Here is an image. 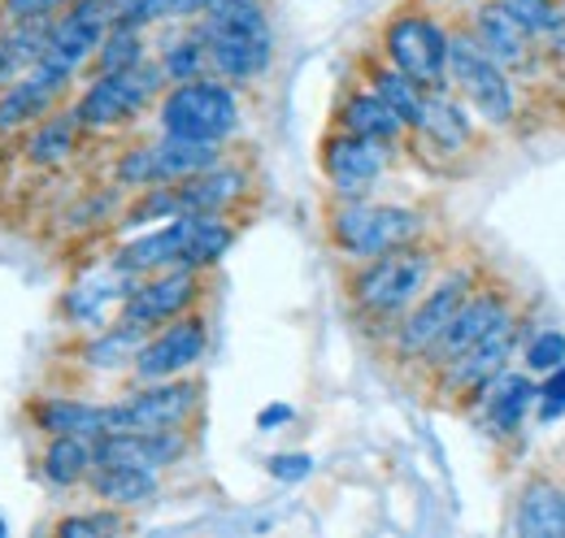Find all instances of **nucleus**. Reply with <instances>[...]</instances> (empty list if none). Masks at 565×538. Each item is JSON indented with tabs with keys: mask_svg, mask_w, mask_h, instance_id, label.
<instances>
[{
	"mask_svg": "<svg viewBox=\"0 0 565 538\" xmlns=\"http://www.w3.org/2000/svg\"><path fill=\"white\" fill-rule=\"evenodd\" d=\"M71 0H0V13L9 22H35V18H53L57 9H66Z\"/></svg>",
	"mask_w": 565,
	"mask_h": 538,
	"instance_id": "obj_34",
	"label": "nucleus"
},
{
	"mask_svg": "<svg viewBox=\"0 0 565 538\" xmlns=\"http://www.w3.org/2000/svg\"><path fill=\"white\" fill-rule=\"evenodd\" d=\"M414 131H423L430 143H439V148H448V152L461 148V143H470V122H466V114L444 96V87L423 92V109H418Z\"/></svg>",
	"mask_w": 565,
	"mask_h": 538,
	"instance_id": "obj_24",
	"label": "nucleus"
},
{
	"mask_svg": "<svg viewBox=\"0 0 565 538\" xmlns=\"http://www.w3.org/2000/svg\"><path fill=\"white\" fill-rule=\"evenodd\" d=\"M0 535H4V521H0Z\"/></svg>",
	"mask_w": 565,
	"mask_h": 538,
	"instance_id": "obj_39",
	"label": "nucleus"
},
{
	"mask_svg": "<svg viewBox=\"0 0 565 538\" xmlns=\"http://www.w3.org/2000/svg\"><path fill=\"white\" fill-rule=\"evenodd\" d=\"M157 122H161V134H174V139L222 143L239 127V100L217 78H183L161 96Z\"/></svg>",
	"mask_w": 565,
	"mask_h": 538,
	"instance_id": "obj_4",
	"label": "nucleus"
},
{
	"mask_svg": "<svg viewBox=\"0 0 565 538\" xmlns=\"http://www.w3.org/2000/svg\"><path fill=\"white\" fill-rule=\"evenodd\" d=\"M383 57L423 92L448 83V31L426 13H396L383 26Z\"/></svg>",
	"mask_w": 565,
	"mask_h": 538,
	"instance_id": "obj_6",
	"label": "nucleus"
},
{
	"mask_svg": "<svg viewBox=\"0 0 565 538\" xmlns=\"http://www.w3.org/2000/svg\"><path fill=\"white\" fill-rule=\"evenodd\" d=\"M244 187H248L244 170H231V165H222V161H217L213 170H205V174H192V179H183V183H170L179 213H222L226 204L239 201Z\"/></svg>",
	"mask_w": 565,
	"mask_h": 538,
	"instance_id": "obj_20",
	"label": "nucleus"
},
{
	"mask_svg": "<svg viewBox=\"0 0 565 538\" xmlns=\"http://www.w3.org/2000/svg\"><path fill=\"white\" fill-rule=\"evenodd\" d=\"M57 535H87V538H96V535H118V530H127V517H122V508H100V513H83V517H62L57 526H53Z\"/></svg>",
	"mask_w": 565,
	"mask_h": 538,
	"instance_id": "obj_32",
	"label": "nucleus"
},
{
	"mask_svg": "<svg viewBox=\"0 0 565 538\" xmlns=\"http://www.w3.org/2000/svg\"><path fill=\"white\" fill-rule=\"evenodd\" d=\"M423 213L405 208V204H374V201H340L327 217V235L331 244L353 257V261H370L379 252H392L401 244L423 239Z\"/></svg>",
	"mask_w": 565,
	"mask_h": 538,
	"instance_id": "obj_3",
	"label": "nucleus"
},
{
	"mask_svg": "<svg viewBox=\"0 0 565 538\" xmlns=\"http://www.w3.org/2000/svg\"><path fill=\"white\" fill-rule=\"evenodd\" d=\"M213 0H166V18H192V13H205Z\"/></svg>",
	"mask_w": 565,
	"mask_h": 538,
	"instance_id": "obj_37",
	"label": "nucleus"
},
{
	"mask_svg": "<svg viewBox=\"0 0 565 538\" xmlns=\"http://www.w3.org/2000/svg\"><path fill=\"white\" fill-rule=\"evenodd\" d=\"M83 482L109 508H140L157 495V470L127 465V461H96Z\"/></svg>",
	"mask_w": 565,
	"mask_h": 538,
	"instance_id": "obj_18",
	"label": "nucleus"
},
{
	"mask_svg": "<svg viewBox=\"0 0 565 538\" xmlns=\"http://www.w3.org/2000/svg\"><path fill=\"white\" fill-rule=\"evenodd\" d=\"M205 347H210V322L201 313H183V318L166 322L157 335L143 338L131 369L140 383H166V378H179L192 365H201Z\"/></svg>",
	"mask_w": 565,
	"mask_h": 538,
	"instance_id": "obj_11",
	"label": "nucleus"
},
{
	"mask_svg": "<svg viewBox=\"0 0 565 538\" xmlns=\"http://www.w3.org/2000/svg\"><path fill=\"white\" fill-rule=\"evenodd\" d=\"M565 361V335L562 331H544V335L531 338V347H526V365L535 369V374H548V369H557Z\"/></svg>",
	"mask_w": 565,
	"mask_h": 538,
	"instance_id": "obj_33",
	"label": "nucleus"
},
{
	"mask_svg": "<svg viewBox=\"0 0 565 538\" xmlns=\"http://www.w3.org/2000/svg\"><path fill=\"white\" fill-rule=\"evenodd\" d=\"M387 157L392 152L379 139L335 131L322 143V174H327V183L335 187L340 201H361V196H370V187L387 170Z\"/></svg>",
	"mask_w": 565,
	"mask_h": 538,
	"instance_id": "obj_14",
	"label": "nucleus"
},
{
	"mask_svg": "<svg viewBox=\"0 0 565 538\" xmlns=\"http://www.w3.org/2000/svg\"><path fill=\"white\" fill-rule=\"evenodd\" d=\"M161 66H131V69H114V74H96L87 83V92L78 96L74 105V122L78 131H114L122 122H131L143 105L157 96L161 87Z\"/></svg>",
	"mask_w": 565,
	"mask_h": 538,
	"instance_id": "obj_5",
	"label": "nucleus"
},
{
	"mask_svg": "<svg viewBox=\"0 0 565 538\" xmlns=\"http://www.w3.org/2000/svg\"><path fill=\"white\" fill-rule=\"evenodd\" d=\"M509 313H513V295H509V287H479V282H475V291L461 300V309L452 313L448 331L435 338V347L426 352L423 361L430 365V369L448 365L457 352H466L475 338H483L495 322L509 318Z\"/></svg>",
	"mask_w": 565,
	"mask_h": 538,
	"instance_id": "obj_15",
	"label": "nucleus"
},
{
	"mask_svg": "<svg viewBox=\"0 0 565 538\" xmlns=\"http://www.w3.org/2000/svg\"><path fill=\"white\" fill-rule=\"evenodd\" d=\"M430 269H435V248H426L418 239L401 244L392 252L361 261V269L349 278V300L365 322H396L426 291Z\"/></svg>",
	"mask_w": 565,
	"mask_h": 538,
	"instance_id": "obj_1",
	"label": "nucleus"
},
{
	"mask_svg": "<svg viewBox=\"0 0 565 538\" xmlns=\"http://www.w3.org/2000/svg\"><path fill=\"white\" fill-rule=\"evenodd\" d=\"M205 62H210L205 40H201V35H188V40H179V44L161 57V74L174 78V83H183V78H201Z\"/></svg>",
	"mask_w": 565,
	"mask_h": 538,
	"instance_id": "obj_30",
	"label": "nucleus"
},
{
	"mask_svg": "<svg viewBox=\"0 0 565 538\" xmlns=\"http://www.w3.org/2000/svg\"><path fill=\"white\" fill-rule=\"evenodd\" d=\"M518 530H522V535H531V538L565 535V491L548 486V482H535V486L522 495Z\"/></svg>",
	"mask_w": 565,
	"mask_h": 538,
	"instance_id": "obj_25",
	"label": "nucleus"
},
{
	"mask_svg": "<svg viewBox=\"0 0 565 538\" xmlns=\"http://www.w3.org/2000/svg\"><path fill=\"white\" fill-rule=\"evenodd\" d=\"M26 417L35 421L40 434H87V439L109 434V404L100 400H62V396L31 400Z\"/></svg>",
	"mask_w": 565,
	"mask_h": 538,
	"instance_id": "obj_17",
	"label": "nucleus"
},
{
	"mask_svg": "<svg viewBox=\"0 0 565 538\" xmlns=\"http://www.w3.org/2000/svg\"><path fill=\"white\" fill-rule=\"evenodd\" d=\"M475 40L479 49L492 57L495 66H526V53H531V35L522 31V22L504 9V4H479L475 9Z\"/></svg>",
	"mask_w": 565,
	"mask_h": 538,
	"instance_id": "obj_19",
	"label": "nucleus"
},
{
	"mask_svg": "<svg viewBox=\"0 0 565 538\" xmlns=\"http://www.w3.org/2000/svg\"><path fill=\"white\" fill-rule=\"evenodd\" d=\"M62 92H66V78L44 74L35 66L26 69L22 78H9L4 92H0V134H13L22 127H31V122H40L57 105Z\"/></svg>",
	"mask_w": 565,
	"mask_h": 538,
	"instance_id": "obj_16",
	"label": "nucleus"
},
{
	"mask_svg": "<svg viewBox=\"0 0 565 538\" xmlns=\"http://www.w3.org/2000/svg\"><path fill=\"white\" fill-rule=\"evenodd\" d=\"M335 122H340V131L365 134V139H379V143H392V139L405 134L401 114L387 109L374 92H349L344 105H340V114H335Z\"/></svg>",
	"mask_w": 565,
	"mask_h": 538,
	"instance_id": "obj_23",
	"label": "nucleus"
},
{
	"mask_svg": "<svg viewBox=\"0 0 565 538\" xmlns=\"http://www.w3.org/2000/svg\"><path fill=\"white\" fill-rule=\"evenodd\" d=\"M196 300H201V269H157L152 278H143L140 287H131V295L122 304V322H131L140 331H157V326L192 313Z\"/></svg>",
	"mask_w": 565,
	"mask_h": 538,
	"instance_id": "obj_12",
	"label": "nucleus"
},
{
	"mask_svg": "<svg viewBox=\"0 0 565 538\" xmlns=\"http://www.w3.org/2000/svg\"><path fill=\"white\" fill-rule=\"evenodd\" d=\"M309 470H313V461L305 452H296V456H270V473L279 482H300V477H309Z\"/></svg>",
	"mask_w": 565,
	"mask_h": 538,
	"instance_id": "obj_36",
	"label": "nucleus"
},
{
	"mask_svg": "<svg viewBox=\"0 0 565 538\" xmlns=\"http://www.w3.org/2000/svg\"><path fill=\"white\" fill-rule=\"evenodd\" d=\"M282 421H291V408H287V404H275V408L257 412V426H262V430H270V426H282Z\"/></svg>",
	"mask_w": 565,
	"mask_h": 538,
	"instance_id": "obj_38",
	"label": "nucleus"
},
{
	"mask_svg": "<svg viewBox=\"0 0 565 538\" xmlns=\"http://www.w3.org/2000/svg\"><path fill=\"white\" fill-rule=\"evenodd\" d=\"M448 78L483 122L504 127L513 118V87H509L504 69L479 49L475 35H461V31L448 35Z\"/></svg>",
	"mask_w": 565,
	"mask_h": 538,
	"instance_id": "obj_7",
	"label": "nucleus"
},
{
	"mask_svg": "<svg viewBox=\"0 0 565 538\" xmlns=\"http://www.w3.org/2000/svg\"><path fill=\"white\" fill-rule=\"evenodd\" d=\"M370 92H374V96H379L387 109H396L405 127H414V122H418V109H423V87H418L414 78H405L396 66H387V62L370 66Z\"/></svg>",
	"mask_w": 565,
	"mask_h": 538,
	"instance_id": "obj_26",
	"label": "nucleus"
},
{
	"mask_svg": "<svg viewBox=\"0 0 565 538\" xmlns=\"http://www.w3.org/2000/svg\"><path fill=\"white\" fill-rule=\"evenodd\" d=\"M513 343H518V318H500L492 331L483 338H475L466 352H457L448 365H439V396L444 400H466L475 396L483 383H492L495 374L509 365L513 356Z\"/></svg>",
	"mask_w": 565,
	"mask_h": 538,
	"instance_id": "obj_13",
	"label": "nucleus"
},
{
	"mask_svg": "<svg viewBox=\"0 0 565 538\" xmlns=\"http://www.w3.org/2000/svg\"><path fill=\"white\" fill-rule=\"evenodd\" d=\"M92 465H96V439H87V434H49V443H44V452L35 461L40 477L53 491L78 486Z\"/></svg>",
	"mask_w": 565,
	"mask_h": 538,
	"instance_id": "obj_21",
	"label": "nucleus"
},
{
	"mask_svg": "<svg viewBox=\"0 0 565 538\" xmlns=\"http://www.w3.org/2000/svg\"><path fill=\"white\" fill-rule=\"evenodd\" d=\"M143 343V331L140 326H131V322H122L118 331H105V335L96 338L92 347H87V361H96L100 369H118L122 361L131 365L136 361V352H140Z\"/></svg>",
	"mask_w": 565,
	"mask_h": 538,
	"instance_id": "obj_29",
	"label": "nucleus"
},
{
	"mask_svg": "<svg viewBox=\"0 0 565 538\" xmlns=\"http://www.w3.org/2000/svg\"><path fill=\"white\" fill-rule=\"evenodd\" d=\"M495 4H504L522 22L526 35H553L562 26V13H557L553 0H495Z\"/></svg>",
	"mask_w": 565,
	"mask_h": 538,
	"instance_id": "obj_31",
	"label": "nucleus"
},
{
	"mask_svg": "<svg viewBox=\"0 0 565 538\" xmlns=\"http://www.w3.org/2000/svg\"><path fill=\"white\" fill-rule=\"evenodd\" d=\"M201 404V383L166 378V383H143L140 391L109 400V434L114 430H161V426H183Z\"/></svg>",
	"mask_w": 565,
	"mask_h": 538,
	"instance_id": "obj_9",
	"label": "nucleus"
},
{
	"mask_svg": "<svg viewBox=\"0 0 565 538\" xmlns=\"http://www.w3.org/2000/svg\"><path fill=\"white\" fill-rule=\"evenodd\" d=\"M143 62V40L131 26H109L100 49H96V74H114V69H131Z\"/></svg>",
	"mask_w": 565,
	"mask_h": 538,
	"instance_id": "obj_28",
	"label": "nucleus"
},
{
	"mask_svg": "<svg viewBox=\"0 0 565 538\" xmlns=\"http://www.w3.org/2000/svg\"><path fill=\"white\" fill-rule=\"evenodd\" d=\"M74 139H78V122H74V114L44 118V122L35 127V134H31V143H26V157H31L35 165H53V161L71 157Z\"/></svg>",
	"mask_w": 565,
	"mask_h": 538,
	"instance_id": "obj_27",
	"label": "nucleus"
},
{
	"mask_svg": "<svg viewBox=\"0 0 565 538\" xmlns=\"http://www.w3.org/2000/svg\"><path fill=\"white\" fill-rule=\"evenodd\" d=\"M217 143H196V139H174L166 134L161 143L136 148L118 161V179L136 187H161V183H183L192 174H205L217 165Z\"/></svg>",
	"mask_w": 565,
	"mask_h": 538,
	"instance_id": "obj_10",
	"label": "nucleus"
},
{
	"mask_svg": "<svg viewBox=\"0 0 565 538\" xmlns=\"http://www.w3.org/2000/svg\"><path fill=\"white\" fill-rule=\"evenodd\" d=\"M540 400H544V421H553V417H562L565 412V361L557 369H548V383H544V391H535Z\"/></svg>",
	"mask_w": 565,
	"mask_h": 538,
	"instance_id": "obj_35",
	"label": "nucleus"
},
{
	"mask_svg": "<svg viewBox=\"0 0 565 538\" xmlns=\"http://www.w3.org/2000/svg\"><path fill=\"white\" fill-rule=\"evenodd\" d=\"M196 35L205 40L210 66L231 83H248L270 66L275 40L262 0H213Z\"/></svg>",
	"mask_w": 565,
	"mask_h": 538,
	"instance_id": "obj_2",
	"label": "nucleus"
},
{
	"mask_svg": "<svg viewBox=\"0 0 565 538\" xmlns=\"http://www.w3.org/2000/svg\"><path fill=\"white\" fill-rule=\"evenodd\" d=\"M475 269H452V273H444L430 291H423L414 304H409V313H405V322H401V331H396V356H405V361H423L426 352L435 347V338L448 331V322H452V313L461 309V300L475 291Z\"/></svg>",
	"mask_w": 565,
	"mask_h": 538,
	"instance_id": "obj_8",
	"label": "nucleus"
},
{
	"mask_svg": "<svg viewBox=\"0 0 565 538\" xmlns=\"http://www.w3.org/2000/svg\"><path fill=\"white\" fill-rule=\"evenodd\" d=\"M475 396L483 400V417H488V426H492L495 434H513L522 426L531 400H535V387H531V378L500 369L492 383H483Z\"/></svg>",
	"mask_w": 565,
	"mask_h": 538,
	"instance_id": "obj_22",
	"label": "nucleus"
}]
</instances>
